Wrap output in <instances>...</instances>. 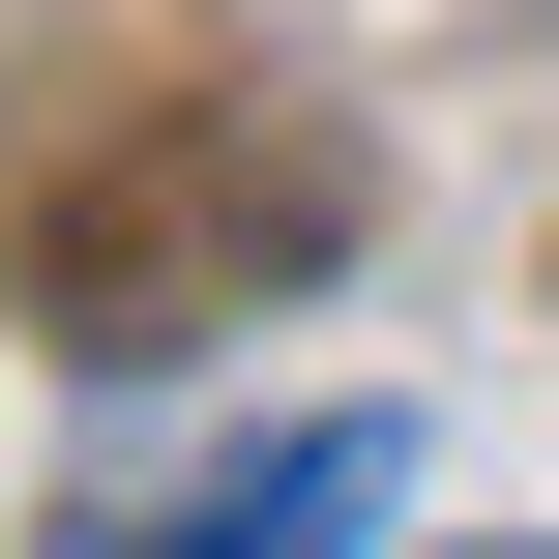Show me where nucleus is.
I'll return each instance as SVG.
<instances>
[{"instance_id": "nucleus-2", "label": "nucleus", "mask_w": 559, "mask_h": 559, "mask_svg": "<svg viewBox=\"0 0 559 559\" xmlns=\"http://www.w3.org/2000/svg\"><path fill=\"white\" fill-rule=\"evenodd\" d=\"M501 559H531V531H501Z\"/></svg>"}, {"instance_id": "nucleus-1", "label": "nucleus", "mask_w": 559, "mask_h": 559, "mask_svg": "<svg viewBox=\"0 0 559 559\" xmlns=\"http://www.w3.org/2000/svg\"><path fill=\"white\" fill-rule=\"evenodd\" d=\"M413 501V413H295V442H236L206 501H147V531H88V559H354Z\"/></svg>"}]
</instances>
